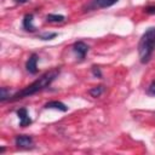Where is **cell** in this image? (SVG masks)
I'll return each mask as SVG.
<instances>
[{
    "mask_svg": "<svg viewBox=\"0 0 155 155\" xmlns=\"http://www.w3.org/2000/svg\"><path fill=\"white\" fill-rule=\"evenodd\" d=\"M91 70H92V74H93L96 78H98V79L102 78V71H101L99 67H97V65H92V67H91Z\"/></svg>",
    "mask_w": 155,
    "mask_h": 155,
    "instance_id": "5bb4252c",
    "label": "cell"
},
{
    "mask_svg": "<svg viewBox=\"0 0 155 155\" xmlns=\"http://www.w3.org/2000/svg\"><path fill=\"white\" fill-rule=\"evenodd\" d=\"M18 4H25V2H28L29 0H16Z\"/></svg>",
    "mask_w": 155,
    "mask_h": 155,
    "instance_id": "e0dca14e",
    "label": "cell"
},
{
    "mask_svg": "<svg viewBox=\"0 0 155 155\" xmlns=\"http://www.w3.org/2000/svg\"><path fill=\"white\" fill-rule=\"evenodd\" d=\"M103 92H104V86H103V85H98V86H94V87H92V88L88 90L90 96H92V97H94V98L99 97Z\"/></svg>",
    "mask_w": 155,
    "mask_h": 155,
    "instance_id": "8fae6325",
    "label": "cell"
},
{
    "mask_svg": "<svg viewBox=\"0 0 155 155\" xmlns=\"http://www.w3.org/2000/svg\"><path fill=\"white\" fill-rule=\"evenodd\" d=\"M33 18H34L33 13H27L24 16V18H23V29L24 30L30 31V33H34L36 30V28L33 24Z\"/></svg>",
    "mask_w": 155,
    "mask_h": 155,
    "instance_id": "52a82bcc",
    "label": "cell"
},
{
    "mask_svg": "<svg viewBox=\"0 0 155 155\" xmlns=\"http://www.w3.org/2000/svg\"><path fill=\"white\" fill-rule=\"evenodd\" d=\"M73 50H74V52L76 53L78 58H79L80 61H84L85 57H86V54H87V52H88V50H90V47H88V45L85 44L84 41H76V42H74V45H73Z\"/></svg>",
    "mask_w": 155,
    "mask_h": 155,
    "instance_id": "3957f363",
    "label": "cell"
},
{
    "mask_svg": "<svg viewBox=\"0 0 155 155\" xmlns=\"http://www.w3.org/2000/svg\"><path fill=\"white\" fill-rule=\"evenodd\" d=\"M15 144L18 148L28 149V148L33 147V138L30 136H27V134H18L15 138Z\"/></svg>",
    "mask_w": 155,
    "mask_h": 155,
    "instance_id": "277c9868",
    "label": "cell"
},
{
    "mask_svg": "<svg viewBox=\"0 0 155 155\" xmlns=\"http://www.w3.org/2000/svg\"><path fill=\"white\" fill-rule=\"evenodd\" d=\"M61 73V68H53L48 71H46L45 74H42L39 79H36L34 82H31L30 85H28L27 87H24L23 90L16 92L15 94H12L8 99V102H16V101H19V99H23L25 97H29V96H33L42 90H45L46 87H48L53 81L54 79L59 75Z\"/></svg>",
    "mask_w": 155,
    "mask_h": 155,
    "instance_id": "6da1fadb",
    "label": "cell"
},
{
    "mask_svg": "<svg viewBox=\"0 0 155 155\" xmlns=\"http://www.w3.org/2000/svg\"><path fill=\"white\" fill-rule=\"evenodd\" d=\"M45 109H57V110H61V111H67L68 110V107L65 104H63L62 102H58V101H51L48 103H46L44 105Z\"/></svg>",
    "mask_w": 155,
    "mask_h": 155,
    "instance_id": "ba28073f",
    "label": "cell"
},
{
    "mask_svg": "<svg viewBox=\"0 0 155 155\" xmlns=\"http://www.w3.org/2000/svg\"><path fill=\"white\" fill-rule=\"evenodd\" d=\"M4 151H5V148H4V147H1V148H0V154H2Z\"/></svg>",
    "mask_w": 155,
    "mask_h": 155,
    "instance_id": "ac0fdd59",
    "label": "cell"
},
{
    "mask_svg": "<svg viewBox=\"0 0 155 155\" xmlns=\"http://www.w3.org/2000/svg\"><path fill=\"white\" fill-rule=\"evenodd\" d=\"M56 36H57V33H45V34H40L38 38L41 40H51Z\"/></svg>",
    "mask_w": 155,
    "mask_h": 155,
    "instance_id": "4fadbf2b",
    "label": "cell"
},
{
    "mask_svg": "<svg viewBox=\"0 0 155 155\" xmlns=\"http://www.w3.org/2000/svg\"><path fill=\"white\" fill-rule=\"evenodd\" d=\"M144 12L148 15H155V6H147L144 8Z\"/></svg>",
    "mask_w": 155,
    "mask_h": 155,
    "instance_id": "2e32d148",
    "label": "cell"
},
{
    "mask_svg": "<svg viewBox=\"0 0 155 155\" xmlns=\"http://www.w3.org/2000/svg\"><path fill=\"white\" fill-rule=\"evenodd\" d=\"M46 21L50 23H62L65 21V17L63 15H54V13H50L46 16Z\"/></svg>",
    "mask_w": 155,
    "mask_h": 155,
    "instance_id": "30bf717a",
    "label": "cell"
},
{
    "mask_svg": "<svg viewBox=\"0 0 155 155\" xmlns=\"http://www.w3.org/2000/svg\"><path fill=\"white\" fill-rule=\"evenodd\" d=\"M137 48H138L140 63H143V64L148 63L153 56V52L155 51V27L149 28L142 35Z\"/></svg>",
    "mask_w": 155,
    "mask_h": 155,
    "instance_id": "7a4b0ae2",
    "label": "cell"
},
{
    "mask_svg": "<svg viewBox=\"0 0 155 155\" xmlns=\"http://www.w3.org/2000/svg\"><path fill=\"white\" fill-rule=\"evenodd\" d=\"M147 93H148L149 96H155V80H153L151 84L149 85V87H148V90H147Z\"/></svg>",
    "mask_w": 155,
    "mask_h": 155,
    "instance_id": "9a60e30c",
    "label": "cell"
},
{
    "mask_svg": "<svg viewBox=\"0 0 155 155\" xmlns=\"http://www.w3.org/2000/svg\"><path fill=\"white\" fill-rule=\"evenodd\" d=\"M119 0H93V5L98 8H107L116 4Z\"/></svg>",
    "mask_w": 155,
    "mask_h": 155,
    "instance_id": "9c48e42d",
    "label": "cell"
},
{
    "mask_svg": "<svg viewBox=\"0 0 155 155\" xmlns=\"http://www.w3.org/2000/svg\"><path fill=\"white\" fill-rule=\"evenodd\" d=\"M17 115H18V119H19V126L21 127H27L33 122L31 119L29 117L28 111H27L25 108H19L17 110Z\"/></svg>",
    "mask_w": 155,
    "mask_h": 155,
    "instance_id": "8992f818",
    "label": "cell"
},
{
    "mask_svg": "<svg viewBox=\"0 0 155 155\" xmlns=\"http://www.w3.org/2000/svg\"><path fill=\"white\" fill-rule=\"evenodd\" d=\"M38 59H39V57H38L36 53L30 54V57L28 58V61L25 63V69H27L28 73H30L33 75L38 73Z\"/></svg>",
    "mask_w": 155,
    "mask_h": 155,
    "instance_id": "5b68a950",
    "label": "cell"
},
{
    "mask_svg": "<svg viewBox=\"0 0 155 155\" xmlns=\"http://www.w3.org/2000/svg\"><path fill=\"white\" fill-rule=\"evenodd\" d=\"M10 97H11L10 90H7L6 87H1L0 88V101L1 102H6V101L10 99Z\"/></svg>",
    "mask_w": 155,
    "mask_h": 155,
    "instance_id": "7c38bea8",
    "label": "cell"
}]
</instances>
